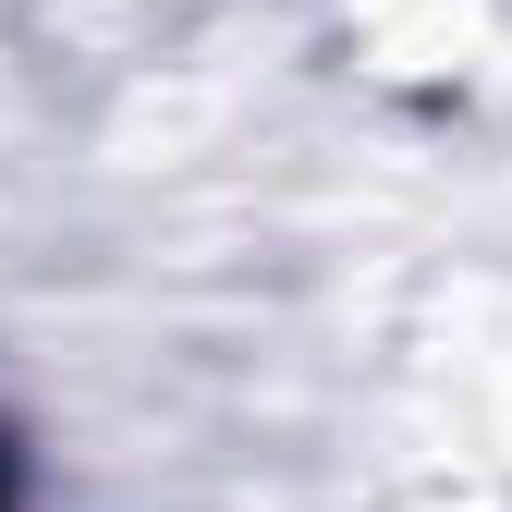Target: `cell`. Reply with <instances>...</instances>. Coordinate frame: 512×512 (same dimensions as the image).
Instances as JSON below:
<instances>
[{
    "label": "cell",
    "instance_id": "obj_1",
    "mask_svg": "<svg viewBox=\"0 0 512 512\" xmlns=\"http://www.w3.org/2000/svg\"><path fill=\"white\" fill-rule=\"evenodd\" d=\"M0 512H13V439H0Z\"/></svg>",
    "mask_w": 512,
    "mask_h": 512
}]
</instances>
